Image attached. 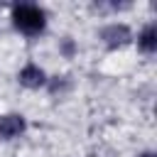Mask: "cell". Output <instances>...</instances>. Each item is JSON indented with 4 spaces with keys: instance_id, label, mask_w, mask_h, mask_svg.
I'll return each mask as SVG.
<instances>
[{
    "instance_id": "obj_1",
    "label": "cell",
    "mask_w": 157,
    "mask_h": 157,
    "mask_svg": "<svg viewBox=\"0 0 157 157\" xmlns=\"http://www.w3.org/2000/svg\"><path fill=\"white\" fill-rule=\"evenodd\" d=\"M12 25L27 34V37H34L39 32H44L47 27V15L39 5H29V2H22V5H15L12 7Z\"/></svg>"
},
{
    "instance_id": "obj_2",
    "label": "cell",
    "mask_w": 157,
    "mask_h": 157,
    "mask_svg": "<svg viewBox=\"0 0 157 157\" xmlns=\"http://www.w3.org/2000/svg\"><path fill=\"white\" fill-rule=\"evenodd\" d=\"M130 39H132V32H130L128 25L113 22V25H105V27L101 29V42H103L108 49H120V47H125Z\"/></svg>"
},
{
    "instance_id": "obj_3",
    "label": "cell",
    "mask_w": 157,
    "mask_h": 157,
    "mask_svg": "<svg viewBox=\"0 0 157 157\" xmlns=\"http://www.w3.org/2000/svg\"><path fill=\"white\" fill-rule=\"evenodd\" d=\"M25 128H27V123L20 113H7V115L0 118V137L2 140H12V137L22 135Z\"/></svg>"
},
{
    "instance_id": "obj_4",
    "label": "cell",
    "mask_w": 157,
    "mask_h": 157,
    "mask_svg": "<svg viewBox=\"0 0 157 157\" xmlns=\"http://www.w3.org/2000/svg\"><path fill=\"white\" fill-rule=\"evenodd\" d=\"M17 78H20V83H22L25 88H39V86L47 83V74H44V69L37 66V64H25Z\"/></svg>"
},
{
    "instance_id": "obj_5",
    "label": "cell",
    "mask_w": 157,
    "mask_h": 157,
    "mask_svg": "<svg viewBox=\"0 0 157 157\" xmlns=\"http://www.w3.org/2000/svg\"><path fill=\"white\" fill-rule=\"evenodd\" d=\"M137 47H140L145 54H152V52L157 49V27H155V25H147V27L140 32Z\"/></svg>"
},
{
    "instance_id": "obj_6",
    "label": "cell",
    "mask_w": 157,
    "mask_h": 157,
    "mask_svg": "<svg viewBox=\"0 0 157 157\" xmlns=\"http://www.w3.org/2000/svg\"><path fill=\"white\" fill-rule=\"evenodd\" d=\"M47 86H49V91H52L54 96H56V93L61 96L64 91H69V86H71V83H69V78H66V76H54V78H47Z\"/></svg>"
},
{
    "instance_id": "obj_7",
    "label": "cell",
    "mask_w": 157,
    "mask_h": 157,
    "mask_svg": "<svg viewBox=\"0 0 157 157\" xmlns=\"http://www.w3.org/2000/svg\"><path fill=\"white\" fill-rule=\"evenodd\" d=\"M74 52H76L74 39H71V37H64V39H61V54H64L66 59H71V56H74Z\"/></svg>"
},
{
    "instance_id": "obj_8",
    "label": "cell",
    "mask_w": 157,
    "mask_h": 157,
    "mask_svg": "<svg viewBox=\"0 0 157 157\" xmlns=\"http://www.w3.org/2000/svg\"><path fill=\"white\" fill-rule=\"evenodd\" d=\"M140 157H157V155H155V152H142Z\"/></svg>"
}]
</instances>
